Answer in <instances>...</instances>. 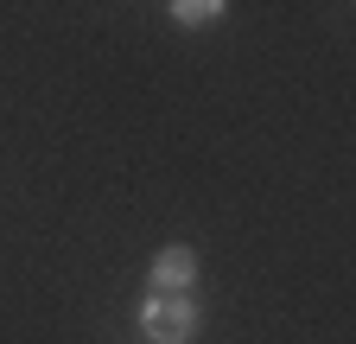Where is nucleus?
Listing matches in <instances>:
<instances>
[{"instance_id": "f257e3e1", "label": "nucleus", "mask_w": 356, "mask_h": 344, "mask_svg": "<svg viewBox=\"0 0 356 344\" xmlns=\"http://www.w3.org/2000/svg\"><path fill=\"white\" fill-rule=\"evenodd\" d=\"M197 325H204V313H197L191 293H147L140 299V331H147V344H191Z\"/></svg>"}, {"instance_id": "7ed1b4c3", "label": "nucleus", "mask_w": 356, "mask_h": 344, "mask_svg": "<svg viewBox=\"0 0 356 344\" xmlns=\"http://www.w3.org/2000/svg\"><path fill=\"white\" fill-rule=\"evenodd\" d=\"M165 13H172V26L204 32V26H216L222 13H229V0H165Z\"/></svg>"}, {"instance_id": "f03ea898", "label": "nucleus", "mask_w": 356, "mask_h": 344, "mask_svg": "<svg viewBox=\"0 0 356 344\" xmlns=\"http://www.w3.org/2000/svg\"><path fill=\"white\" fill-rule=\"evenodd\" d=\"M197 287V255L185 242H172L153 255V268H147V293H191Z\"/></svg>"}]
</instances>
